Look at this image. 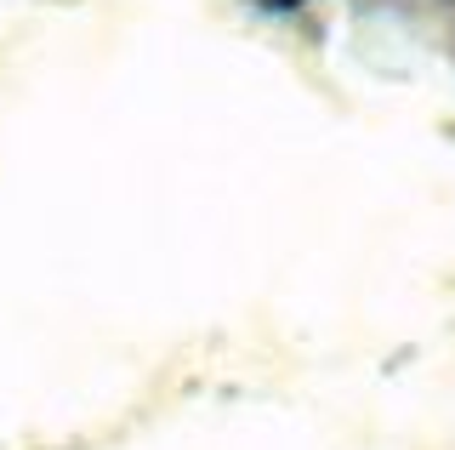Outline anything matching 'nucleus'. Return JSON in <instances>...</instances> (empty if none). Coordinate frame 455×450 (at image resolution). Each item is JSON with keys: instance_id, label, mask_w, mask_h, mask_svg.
I'll return each mask as SVG.
<instances>
[{"instance_id": "obj_1", "label": "nucleus", "mask_w": 455, "mask_h": 450, "mask_svg": "<svg viewBox=\"0 0 455 450\" xmlns=\"http://www.w3.org/2000/svg\"><path fill=\"white\" fill-rule=\"evenodd\" d=\"M267 6H296V0H267Z\"/></svg>"}]
</instances>
